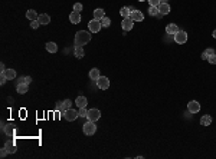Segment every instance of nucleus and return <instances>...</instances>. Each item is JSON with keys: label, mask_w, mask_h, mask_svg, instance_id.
Masks as SVG:
<instances>
[{"label": "nucleus", "mask_w": 216, "mask_h": 159, "mask_svg": "<svg viewBox=\"0 0 216 159\" xmlns=\"http://www.w3.org/2000/svg\"><path fill=\"white\" fill-rule=\"evenodd\" d=\"M166 32H167V34H173V36H174V34L179 32L177 24H174V23L167 24V27H166Z\"/></svg>", "instance_id": "14"}, {"label": "nucleus", "mask_w": 216, "mask_h": 159, "mask_svg": "<svg viewBox=\"0 0 216 159\" xmlns=\"http://www.w3.org/2000/svg\"><path fill=\"white\" fill-rule=\"evenodd\" d=\"M212 36H213V38L216 39V29H215V30H213V32H212Z\"/></svg>", "instance_id": "39"}, {"label": "nucleus", "mask_w": 216, "mask_h": 159, "mask_svg": "<svg viewBox=\"0 0 216 159\" xmlns=\"http://www.w3.org/2000/svg\"><path fill=\"white\" fill-rule=\"evenodd\" d=\"M0 72H6V66H5V63H2V65H0Z\"/></svg>", "instance_id": "38"}, {"label": "nucleus", "mask_w": 216, "mask_h": 159, "mask_svg": "<svg viewBox=\"0 0 216 159\" xmlns=\"http://www.w3.org/2000/svg\"><path fill=\"white\" fill-rule=\"evenodd\" d=\"M5 148L9 150V154H14V152H16V146H14L13 140H9V142H6V143H5Z\"/></svg>", "instance_id": "24"}, {"label": "nucleus", "mask_w": 216, "mask_h": 159, "mask_svg": "<svg viewBox=\"0 0 216 159\" xmlns=\"http://www.w3.org/2000/svg\"><path fill=\"white\" fill-rule=\"evenodd\" d=\"M187 109L190 113H197L200 110V103L196 102V100H190V102L187 103Z\"/></svg>", "instance_id": "9"}, {"label": "nucleus", "mask_w": 216, "mask_h": 159, "mask_svg": "<svg viewBox=\"0 0 216 159\" xmlns=\"http://www.w3.org/2000/svg\"><path fill=\"white\" fill-rule=\"evenodd\" d=\"M133 26H134V20L131 19V17H125V19H122L121 22V27L124 32H130L133 29Z\"/></svg>", "instance_id": "8"}, {"label": "nucleus", "mask_w": 216, "mask_h": 159, "mask_svg": "<svg viewBox=\"0 0 216 159\" xmlns=\"http://www.w3.org/2000/svg\"><path fill=\"white\" fill-rule=\"evenodd\" d=\"M130 17H131L134 22H143V20H144V14L141 13L140 10H131Z\"/></svg>", "instance_id": "10"}, {"label": "nucleus", "mask_w": 216, "mask_h": 159, "mask_svg": "<svg viewBox=\"0 0 216 159\" xmlns=\"http://www.w3.org/2000/svg\"><path fill=\"white\" fill-rule=\"evenodd\" d=\"M87 103H88V100H87L85 96H78V98L75 99V105L78 106V108H85Z\"/></svg>", "instance_id": "13"}, {"label": "nucleus", "mask_w": 216, "mask_h": 159, "mask_svg": "<svg viewBox=\"0 0 216 159\" xmlns=\"http://www.w3.org/2000/svg\"><path fill=\"white\" fill-rule=\"evenodd\" d=\"M82 129H84V133H85V135L91 136V135H94L95 132H97V125H95V122L88 121V122H87V123L84 125V126H82Z\"/></svg>", "instance_id": "2"}, {"label": "nucleus", "mask_w": 216, "mask_h": 159, "mask_svg": "<svg viewBox=\"0 0 216 159\" xmlns=\"http://www.w3.org/2000/svg\"><path fill=\"white\" fill-rule=\"evenodd\" d=\"M207 53V56H212V55H216V52L213 50V49H212V47H207L206 50H205ZM207 59H209V57H207Z\"/></svg>", "instance_id": "33"}, {"label": "nucleus", "mask_w": 216, "mask_h": 159, "mask_svg": "<svg viewBox=\"0 0 216 159\" xmlns=\"http://www.w3.org/2000/svg\"><path fill=\"white\" fill-rule=\"evenodd\" d=\"M5 75H6V78H7L9 80H12V79L16 78V70H14V69H6Z\"/></svg>", "instance_id": "27"}, {"label": "nucleus", "mask_w": 216, "mask_h": 159, "mask_svg": "<svg viewBox=\"0 0 216 159\" xmlns=\"http://www.w3.org/2000/svg\"><path fill=\"white\" fill-rule=\"evenodd\" d=\"M157 13H159V7H157V6H150L148 14H150V16H157Z\"/></svg>", "instance_id": "28"}, {"label": "nucleus", "mask_w": 216, "mask_h": 159, "mask_svg": "<svg viewBox=\"0 0 216 159\" xmlns=\"http://www.w3.org/2000/svg\"><path fill=\"white\" fill-rule=\"evenodd\" d=\"M87 119L88 121H92V122H97L101 119V112H99V109H89L88 110V115H87Z\"/></svg>", "instance_id": "5"}, {"label": "nucleus", "mask_w": 216, "mask_h": 159, "mask_svg": "<svg viewBox=\"0 0 216 159\" xmlns=\"http://www.w3.org/2000/svg\"><path fill=\"white\" fill-rule=\"evenodd\" d=\"M207 57H209V56H207V53H206V52H203V53H202V59H203V60H207Z\"/></svg>", "instance_id": "37"}, {"label": "nucleus", "mask_w": 216, "mask_h": 159, "mask_svg": "<svg viewBox=\"0 0 216 159\" xmlns=\"http://www.w3.org/2000/svg\"><path fill=\"white\" fill-rule=\"evenodd\" d=\"M82 10V5L81 3H75L74 5V12H81Z\"/></svg>", "instance_id": "34"}, {"label": "nucleus", "mask_w": 216, "mask_h": 159, "mask_svg": "<svg viewBox=\"0 0 216 159\" xmlns=\"http://www.w3.org/2000/svg\"><path fill=\"white\" fill-rule=\"evenodd\" d=\"M91 38H92V36L89 34V32H87V30H79V32L75 34V45H78V46H84V45L89 43Z\"/></svg>", "instance_id": "1"}, {"label": "nucleus", "mask_w": 216, "mask_h": 159, "mask_svg": "<svg viewBox=\"0 0 216 159\" xmlns=\"http://www.w3.org/2000/svg\"><path fill=\"white\" fill-rule=\"evenodd\" d=\"M79 116V113H78V110H75V109H66L65 112H64V117H65L68 122H74L76 119V117Z\"/></svg>", "instance_id": "4"}, {"label": "nucleus", "mask_w": 216, "mask_h": 159, "mask_svg": "<svg viewBox=\"0 0 216 159\" xmlns=\"http://www.w3.org/2000/svg\"><path fill=\"white\" fill-rule=\"evenodd\" d=\"M38 22L40 24H49L51 23V17H49V14H39Z\"/></svg>", "instance_id": "18"}, {"label": "nucleus", "mask_w": 216, "mask_h": 159, "mask_svg": "<svg viewBox=\"0 0 216 159\" xmlns=\"http://www.w3.org/2000/svg\"><path fill=\"white\" fill-rule=\"evenodd\" d=\"M101 24H102V27H110L111 20L108 19V17H102V19H101Z\"/></svg>", "instance_id": "29"}, {"label": "nucleus", "mask_w": 216, "mask_h": 159, "mask_svg": "<svg viewBox=\"0 0 216 159\" xmlns=\"http://www.w3.org/2000/svg\"><path fill=\"white\" fill-rule=\"evenodd\" d=\"M46 50L49 53H56L58 52V45L55 42H48L46 43Z\"/></svg>", "instance_id": "19"}, {"label": "nucleus", "mask_w": 216, "mask_h": 159, "mask_svg": "<svg viewBox=\"0 0 216 159\" xmlns=\"http://www.w3.org/2000/svg\"><path fill=\"white\" fill-rule=\"evenodd\" d=\"M29 85H26V83H20V85H17L16 86V89H17V93H20V95H23V93H26L28 92V88Z\"/></svg>", "instance_id": "25"}, {"label": "nucleus", "mask_w": 216, "mask_h": 159, "mask_svg": "<svg viewBox=\"0 0 216 159\" xmlns=\"http://www.w3.org/2000/svg\"><path fill=\"white\" fill-rule=\"evenodd\" d=\"M3 132H5L7 136H14V135H16V131H14L13 125H5V128H3Z\"/></svg>", "instance_id": "16"}, {"label": "nucleus", "mask_w": 216, "mask_h": 159, "mask_svg": "<svg viewBox=\"0 0 216 159\" xmlns=\"http://www.w3.org/2000/svg\"><path fill=\"white\" fill-rule=\"evenodd\" d=\"M210 123H212L210 115H203V116L200 117V125H202V126H209Z\"/></svg>", "instance_id": "17"}, {"label": "nucleus", "mask_w": 216, "mask_h": 159, "mask_svg": "<svg viewBox=\"0 0 216 159\" xmlns=\"http://www.w3.org/2000/svg\"><path fill=\"white\" fill-rule=\"evenodd\" d=\"M138 2H144V0H138Z\"/></svg>", "instance_id": "41"}, {"label": "nucleus", "mask_w": 216, "mask_h": 159, "mask_svg": "<svg viewBox=\"0 0 216 159\" xmlns=\"http://www.w3.org/2000/svg\"><path fill=\"white\" fill-rule=\"evenodd\" d=\"M74 53H75V57H78V59H82L84 55H85L82 46H78V45H75V50H74Z\"/></svg>", "instance_id": "21"}, {"label": "nucleus", "mask_w": 216, "mask_h": 159, "mask_svg": "<svg viewBox=\"0 0 216 159\" xmlns=\"http://www.w3.org/2000/svg\"><path fill=\"white\" fill-rule=\"evenodd\" d=\"M88 27H89V32H91V33H98L99 30H101V27H102V24H101V20H98V19L89 20Z\"/></svg>", "instance_id": "3"}, {"label": "nucleus", "mask_w": 216, "mask_h": 159, "mask_svg": "<svg viewBox=\"0 0 216 159\" xmlns=\"http://www.w3.org/2000/svg\"><path fill=\"white\" fill-rule=\"evenodd\" d=\"M161 3H166V0H161Z\"/></svg>", "instance_id": "40"}, {"label": "nucleus", "mask_w": 216, "mask_h": 159, "mask_svg": "<svg viewBox=\"0 0 216 159\" xmlns=\"http://www.w3.org/2000/svg\"><path fill=\"white\" fill-rule=\"evenodd\" d=\"M78 113H79L81 117H87V115H88V110H87V106L85 108H79V110H78Z\"/></svg>", "instance_id": "30"}, {"label": "nucleus", "mask_w": 216, "mask_h": 159, "mask_svg": "<svg viewBox=\"0 0 216 159\" xmlns=\"http://www.w3.org/2000/svg\"><path fill=\"white\" fill-rule=\"evenodd\" d=\"M159 12L163 14H169L170 13V5L169 3H160L159 5Z\"/></svg>", "instance_id": "15"}, {"label": "nucleus", "mask_w": 216, "mask_h": 159, "mask_svg": "<svg viewBox=\"0 0 216 159\" xmlns=\"http://www.w3.org/2000/svg\"><path fill=\"white\" fill-rule=\"evenodd\" d=\"M20 83L30 85V83H32V78H30V76H23V78H20V79L16 82V86H17V85H20Z\"/></svg>", "instance_id": "26"}, {"label": "nucleus", "mask_w": 216, "mask_h": 159, "mask_svg": "<svg viewBox=\"0 0 216 159\" xmlns=\"http://www.w3.org/2000/svg\"><path fill=\"white\" fill-rule=\"evenodd\" d=\"M26 17H28L29 20H30V22H33V20H38V17H39V14L36 13V12H35V10H28V12H26Z\"/></svg>", "instance_id": "20"}, {"label": "nucleus", "mask_w": 216, "mask_h": 159, "mask_svg": "<svg viewBox=\"0 0 216 159\" xmlns=\"http://www.w3.org/2000/svg\"><path fill=\"white\" fill-rule=\"evenodd\" d=\"M102 17H105V10L104 9H95L94 10V19L101 20Z\"/></svg>", "instance_id": "22"}, {"label": "nucleus", "mask_w": 216, "mask_h": 159, "mask_svg": "<svg viewBox=\"0 0 216 159\" xmlns=\"http://www.w3.org/2000/svg\"><path fill=\"white\" fill-rule=\"evenodd\" d=\"M39 26H40V23H39L38 20H33V22H30V27H32V29H38Z\"/></svg>", "instance_id": "32"}, {"label": "nucleus", "mask_w": 216, "mask_h": 159, "mask_svg": "<svg viewBox=\"0 0 216 159\" xmlns=\"http://www.w3.org/2000/svg\"><path fill=\"white\" fill-rule=\"evenodd\" d=\"M99 78H101V73H99V70L97 69V67H94V69L89 70V79H91V80H95V82H97Z\"/></svg>", "instance_id": "12"}, {"label": "nucleus", "mask_w": 216, "mask_h": 159, "mask_svg": "<svg viewBox=\"0 0 216 159\" xmlns=\"http://www.w3.org/2000/svg\"><path fill=\"white\" fill-rule=\"evenodd\" d=\"M131 10L130 7H121L120 9V14L122 16V19H125V17H130V14H131Z\"/></svg>", "instance_id": "23"}, {"label": "nucleus", "mask_w": 216, "mask_h": 159, "mask_svg": "<svg viewBox=\"0 0 216 159\" xmlns=\"http://www.w3.org/2000/svg\"><path fill=\"white\" fill-rule=\"evenodd\" d=\"M174 42L179 43V45L186 43V42H187V33L183 32V30H179V32L174 34Z\"/></svg>", "instance_id": "6"}, {"label": "nucleus", "mask_w": 216, "mask_h": 159, "mask_svg": "<svg viewBox=\"0 0 216 159\" xmlns=\"http://www.w3.org/2000/svg\"><path fill=\"white\" fill-rule=\"evenodd\" d=\"M209 63H212V65H216V55H212V56H209Z\"/></svg>", "instance_id": "35"}, {"label": "nucleus", "mask_w": 216, "mask_h": 159, "mask_svg": "<svg viewBox=\"0 0 216 159\" xmlns=\"http://www.w3.org/2000/svg\"><path fill=\"white\" fill-rule=\"evenodd\" d=\"M7 154H9V150L6 149V148H3V149L0 150V156H2V158H5V156H6Z\"/></svg>", "instance_id": "36"}, {"label": "nucleus", "mask_w": 216, "mask_h": 159, "mask_svg": "<svg viewBox=\"0 0 216 159\" xmlns=\"http://www.w3.org/2000/svg\"><path fill=\"white\" fill-rule=\"evenodd\" d=\"M69 20L72 24H78L81 22V13L79 12H72L69 14Z\"/></svg>", "instance_id": "11"}, {"label": "nucleus", "mask_w": 216, "mask_h": 159, "mask_svg": "<svg viewBox=\"0 0 216 159\" xmlns=\"http://www.w3.org/2000/svg\"><path fill=\"white\" fill-rule=\"evenodd\" d=\"M148 3H150V6H157L159 7V5L161 3V0H147Z\"/></svg>", "instance_id": "31"}, {"label": "nucleus", "mask_w": 216, "mask_h": 159, "mask_svg": "<svg viewBox=\"0 0 216 159\" xmlns=\"http://www.w3.org/2000/svg\"><path fill=\"white\" fill-rule=\"evenodd\" d=\"M97 86H98L101 90H107L110 88V79L107 76H101L98 80H97Z\"/></svg>", "instance_id": "7"}]
</instances>
